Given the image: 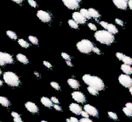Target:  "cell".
Segmentation results:
<instances>
[{"instance_id": "52a82bcc", "label": "cell", "mask_w": 132, "mask_h": 122, "mask_svg": "<svg viewBox=\"0 0 132 122\" xmlns=\"http://www.w3.org/2000/svg\"><path fill=\"white\" fill-rule=\"evenodd\" d=\"M64 4L69 9H76L79 6L80 0H62Z\"/></svg>"}, {"instance_id": "7bdbcfd3", "label": "cell", "mask_w": 132, "mask_h": 122, "mask_svg": "<svg viewBox=\"0 0 132 122\" xmlns=\"http://www.w3.org/2000/svg\"><path fill=\"white\" fill-rule=\"evenodd\" d=\"M44 65H45L47 68H51V67H52L51 64L49 63V62H48V61H44Z\"/></svg>"}, {"instance_id": "8fae6325", "label": "cell", "mask_w": 132, "mask_h": 122, "mask_svg": "<svg viewBox=\"0 0 132 122\" xmlns=\"http://www.w3.org/2000/svg\"><path fill=\"white\" fill-rule=\"evenodd\" d=\"M25 107H26V109L28 110L29 112H31V113L36 114V113L38 112V108L37 105L34 104V103L27 102L26 104H25Z\"/></svg>"}, {"instance_id": "836d02e7", "label": "cell", "mask_w": 132, "mask_h": 122, "mask_svg": "<svg viewBox=\"0 0 132 122\" xmlns=\"http://www.w3.org/2000/svg\"><path fill=\"white\" fill-rule=\"evenodd\" d=\"M116 56H117V58L119 59V60H122L123 59V57L125 56V54H122V53H117L116 54Z\"/></svg>"}, {"instance_id": "cb8c5ba5", "label": "cell", "mask_w": 132, "mask_h": 122, "mask_svg": "<svg viewBox=\"0 0 132 122\" xmlns=\"http://www.w3.org/2000/svg\"><path fill=\"white\" fill-rule=\"evenodd\" d=\"M6 34L10 38H11V39H13V40L17 39V35H16L14 32H12V30H7Z\"/></svg>"}, {"instance_id": "603a6c76", "label": "cell", "mask_w": 132, "mask_h": 122, "mask_svg": "<svg viewBox=\"0 0 132 122\" xmlns=\"http://www.w3.org/2000/svg\"><path fill=\"white\" fill-rule=\"evenodd\" d=\"M122 61L123 62L125 65H132V59L130 57L126 56V55L123 57V59H122Z\"/></svg>"}, {"instance_id": "11a10c76", "label": "cell", "mask_w": 132, "mask_h": 122, "mask_svg": "<svg viewBox=\"0 0 132 122\" xmlns=\"http://www.w3.org/2000/svg\"><path fill=\"white\" fill-rule=\"evenodd\" d=\"M2 85H3V81H2L1 79H0V87H1Z\"/></svg>"}, {"instance_id": "681fc988", "label": "cell", "mask_w": 132, "mask_h": 122, "mask_svg": "<svg viewBox=\"0 0 132 122\" xmlns=\"http://www.w3.org/2000/svg\"><path fill=\"white\" fill-rule=\"evenodd\" d=\"M14 122H23V121H22L21 117H20V118H14Z\"/></svg>"}, {"instance_id": "4316f807", "label": "cell", "mask_w": 132, "mask_h": 122, "mask_svg": "<svg viewBox=\"0 0 132 122\" xmlns=\"http://www.w3.org/2000/svg\"><path fill=\"white\" fill-rule=\"evenodd\" d=\"M28 39H29V41L31 42V43H32V44H34V45H38V38L36 37H33V36H29Z\"/></svg>"}, {"instance_id": "4dcf8cb0", "label": "cell", "mask_w": 132, "mask_h": 122, "mask_svg": "<svg viewBox=\"0 0 132 122\" xmlns=\"http://www.w3.org/2000/svg\"><path fill=\"white\" fill-rule=\"evenodd\" d=\"M108 116L110 117L111 119H113L114 120H118V115L116 113H113V112H108Z\"/></svg>"}, {"instance_id": "1f68e13d", "label": "cell", "mask_w": 132, "mask_h": 122, "mask_svg": "<svg viewBox=\"0 0 132 122\" xmlns=\"http://www.w3.org/2000/svg\"><path fill=\"white\" fill-rule=\"evenodd\" d=\"M5 65L4 59V55H3V53L0 52V65L4 66Z\"/></svg>"}, {"instance_id": "e0dca14e", "label": "cell", "mask_w": 132, "mask_h": 122, "mask_svg": "<svg viewBox=\"0 0 132 122\" xmlns=\"http://www.w3.org/2000/svg\"><path fill=\"white\" fill-rule=\"evenodd\" d=\"M121 70L123 73H125V75H128V76L132 74V68L130 65H127L123 64L121 65Z\"/></svg>"}, {"instance_id": "c3c4849f", "label": "cell", "mask_w": 132, "mask_h": 122, "mask_svg": "<svg viewBox=\"0 0 132 122\" xmlns=\"http://www.w3.org/2000/svg\"><path fill=\"white\" fill-rule=\"evenodd\" d=\"M70 120H71V122H79V121H78V119H77V118H75V117L70 118Z\"/></svg>"}, {"instance_id": "2e32d148", "label": "cell", "mask_w": 132, "mask_h": 122, "mask_svg": "<svg viewBox=\"0 0 132 122\" xmlns=\"http://www.w3.org/2000/svg\"><path fill=\"white\" fill-rule=\"evenodd\" d=\"M41 103L43 104V105H44L47 108H51L53 106V103L51 102V100L47 98V97H43L41 98Z\"/></svg>"}, {"instance_id": "277c9868", "label": "cell", "mask_w": 132, "mask_h": 122, "mask_svg": "<svg viewBox=\"0 0 132 122\" xmlns=\"http://www.w3.org/2000/svg\"><path fill=\"white\" fill-rule=\"evenodd\" d=\"M94 48L93 43L88 39H83L77 43V48L83 54H89Z\"/></svg>"}, {"instance_id": "ba28073f", "label": "cell", "mask_w": 132, "mask_h": 122, "mask_svg": "<svg viewBox=\"0 0 132 122\" xmlns=\"http://www.w3.org/2000/svg\"><path fill=\"white\" fill-rule=\"evenodd\" d=\"M72 98L78 103H85L86 101L85 96L84 95V93H81V91H73V93H72Z\"/></svg>"}, {"instance_id": "d590c367", "label": "cell", "mask_w": 132, "mask_h": 122, "mask_svg": "<svg viewBox=\"0 0 132 122\" xmlns=\"http://www.w3.org/2000/svg\"><path fill=\"white\" fill-rule=\"evenodd\" d=\"M88 26H89V28L92 30H96V26H95V25H94L93 23H89Z\"/></svg>"}, {"instance_id": "83f0119b", "label": "cell", "mask_w": 132, "mask_h": 122, "mask_svg": "<svg viewBox=\"0 0 132 122\" xmlns=\"http://www.w3.org/2000/svg\"><path fill=\"white\" fill-rule=\"evenodd\" d=\"M87 90H88L89 93H90L91 95H93V96L97 95V94H98V91H97L96 89H95V88L91 87H88V88H87Z\"/></svg>"}, {"instance_id": "6da1fadb", "label": "cell", "mask_w": 132, "mask_h": 122, "mask_svg": "<svg viewBox=\"0 0 132 122\" xmlns=\"http://www.w3.org/2000/svg\"><path fill=\"white\" fill-rule=\"evenodd\" d=\"M83 81L89 87H91L96 89L97 91H102L105 87V84L102 79L98 76H91V75H85L83 76Z\"/></svg>"}, {"instance_id": "f35d334b", "label": "cell", "mask_w": 132, "mask_h": 122, "mask_svg": "<svg viewBox=\"0 0 132 122\" xmlns=\"http://www.w3.org/2000/svg\"><path fill=\"white\" fill-rule=\"evenodd\" d=\"M92 51H93L94 53H95V54H101L100 49H99V48H97L96 47H94L93 49H92Z\"/></svg>"}, {"instance_id": "8d00e7d4", "label": "cell", "mask_w": 132, "mask_h": 122, "mask_svg": "<svg viewBox=\"0 0 132 122\" xmlns=\"http://www.w3.org/2000/svg\"><path fill=\"white\" fill-rule=\"evenodd\" d=\"M50 100H51V102L53 103V104H59V100H58V99H57L56 98H55V97H52Z\"/></svg>"}, {"instance_id": "680465c9", "label": "cell", "mask_w": 132, "mask_h": 122, "mask_svg": "<svg viewBox=\"0 0 132 122\" xmlns=\"http://www.w3.org/2000/svg\"><path fill=\"white\" fill-rule=\"evenodd\" d=\"M2 74V70H0V75H1Z\"/></svg>"}, {"instance_id": "484cf974", "label": "cell", "mask_w": 132, "mask_h": 122, "mask_svg": "<svg viewBox=\"0 0 132 122\" xmlns=\"http://www.w3.org/2000/svg\"><path fill=\"white\" fill-rule=\"evenodd\" d=\"M68 24L71 28L72 29H78V24H77L73 20H69L68 21Z\"/></svg>"}, {"instance_id": "f1b7e54d", "label": "cell", "mask_w": 132, "mask_h": 122, "mask_svg": "<svg viewBox=\"0 0 132 122\" xmlns=\"http://www.w3.org/2000/svg\"><path fill=\"white\" fill-rule=\"evenodd\" d=\"M123 113H125V115H127V116H129V117H131L132 116V111L131 110H130L129 109H127L126 107H125L123 109Z\"/></svg>"}, {"instance_id": "d6986e66", "label": "cell", "mask_w": 132, "mask_h": 122, "mask_svg": "<svg viewBox=\"0 0 132 122\" xmlns=\"http://www.w3.org/2000/svg\"><path fill=\"white\" fill-rule=\"evenodd\" d=\"M88 11H89V15H90L91 18L93 17L94 19H98V18L100 17V14L98 13V11L95 10V9H93V8H90V9H89Z\"/></svg>"}, {"instance_id": "5bb4252c", "label": "cell", "mask_w": 132, "mask_h": 122, "mask_svg": "<svg viewBox=\"0 0 132 122\" xmlns=\"http://www.w3.org/2000/svg\"><path fill=\"white\" fill-rule=\"evenodd\" d=\"M67 83H68L69 87H72V89H78V88L80 87L79 82H78L77 80H75L73 78H71V79L67 80Z\"/></svg>"}, {"instance_id": "7402d4cb", "label": "cell", "mask_w": 132, "mask_h": 122, "mask_svg": "<svg viewBox=\"0 0 132 122\" xmlns=\"http://www.w3.org/2000/svg\"><path fill=\"white\" fill-rule=\"evenodd\" d=\"M81 15H82L84 17H85L86 20H89V19H90V15H89V11L88 9H82L80 10V12H79Z\"/></svg>"}, {"instance_id": "5b68a950", "label": "cell", "mask_w": 132, "mask_h": 122, "mask_svg": "<svg viewBox=\"0 0 132 122\" xmlns=\"http://www.w3.org/2000/svg\"><path fill=\"white\" fill-rule=\"evenodd\" d=\"M119 82L125 87L130 88L132 86V78L130 76H128V75L125 74L120 75L119 77Z\"/></svg>"}, {"instance_id": "74e56055", "label": "cell", "mask_w": 132, "mask_h": 122, "mask_svg": "<svg viewBox=\"0 0 132 122\" xmlns=\"http://www.w3.org/2000/svg\"><path fill=\"white\" fill-rule=\"evenodd\" d=\"M11 116H13V118H20V117H21V115H20L19 114L16 113V112L11 113Z\"/></svg>"}, {"instance_id": "ab89813d", "label": "cell", "mask_w": 132, "mask_h": 122, "mask_svg": "<svg viewBox=\"0 0 132 122\" xmlns=\"http://www.w3.org/2000/svg\"><path fill=\"white\" fill-rule=\"evenodd\" d=\"M115 21H116V23L118 25H119V26H123V22L121 20H119V19H116Z\"/></svg>"}, {"instance_id": "30bf717a", "label": "cell", "mask_w": 132, "mask_h": 122, "mask_svg": "<svg viewBox=\"0 0 132 122\" xmlns=\"http://www.w3.org/2000/svg\"><path fill=\"white\" fill-rule=\"evenodd\" d=\"M72 19L77 24H85L86 22V19L79 12H74L72 14Z\"/></svg>"}, {"instance_id": "91938a15", "label": "cell", "mask_w": 132, "mask_h": 122, "mask_svg": "<svg viewBox=\"0 0 132 122\" xmlns=\"http://www.w3.org/2000/svg\"><path fill=\"white\" fill-rule=\"evenodd\" d=\"M126 1H128V0H126Z\"/></svg>"}, {"instance_id": "3957f363", "label": "cell", "mask_w": 132, "mask_h": 122, "mask_svg": "<svg viewBox=\"0 0 132 122\" xmlns=\"http://www.w3.org/2000/svg\"><path fill=\"white\" fill-rule=\"evenodd\" d=\"M4 82L8 84L10 87H18L20 85V78L18 77V76L16 75L15 73L14 72H11V71H7L5 72L4 74Z\"/></svg>"}, {"instance_id": "4fadbf2b", "label": "cell", "mask_w": 132, "mask_h": 122, "mask_svg": "<svg viewBox=\"0 0 132 122\" xmlns=\"http://www.w3.org/2000/svg\"><path fill=\"white\" fill-rule=\"evenodd\" d=\"M69 109L71 110V111L75 114V115H81V113H82V108H81L79 105L77 104H71L69 105Z\"/></svg>"}, {"instance_id": "f907efd6", "label": "cell", "mask_w": 132, "mask_h": 122, "mask_svg": "<svg viewBox=\"0 0 132 122\" xmlns=\"http://www.w3.org/2000/svg\"><path fill=\"white\" fill-rule=\"evenodd\" d=\"M12 1L16 3V4H21V3H22V0H12Z\"/></svg>"}, {"instance_id": "9a60e30c", "label": "cell", "mask_w": 132, "mask_h": 122, "mask_svg": "<svg viewBox=\"0 0 132 122\" xmlns=\"http://www.w3.org/2000/svg\"><path fill=\"white\" fill-rule=\"evenodd\" d=\"M106 30H108V32H110L111 34H113V35L117 34L118 32H119L117 27L113 24H108V26H106Z\"/></svg>"}, {"instance_id": "9f6ffc18", "label": "cell", "mask_w": 132, "mask_h": 122, "mask_svg": "<svg viewBox=\"0 0 132 122\" xmlns=\"http://www.w3.org/2000/svg\"><path fill=\"white\" fill-rule=\"evenodd\" d=\"M67 122H71V120H70V119H67Z\"/></svg>"}, {"instance_id": "60d3db41", "label": "cell", "mask_w": 132, "mask_h": 122, "mask_svg": "<svg viewBox=\"0 0 132 122\" xmlns=\"http://www.w3.org/2000/svg\"><path fill=\"white\" fill-rule=\"evenodd\" d=\"M79 122H93L91 120H89V118H83L79 120Z\"/></svg>"}, {"instance_id": "f546056e", "label": "cell", "mask_w": 132, "mask_h": 122, "mask_svg": "<svg viewBox=\"0 0 132 122\" xmlns=\"http://www.w3.org/2000/svg\"><path fill=\"white\" fill-rule=\"evenodd\" d=\"M50 85H51V87L55 90H60L61 89L60 86H59L58 83L55 82H50Z\"/></svg>"}, {"instance_id": "ac0fdd59", "label": "cell", "mask_w": 132, "mask_h": 122, "mask_svg": "<svg viewBox=\"0 0 132 122\" xmlns=\"http://www.w3.org/2000/svg\"><path fill=\"white\" fill-rule=\"evenodd\" d=\"M3 55H4V59L5 64H12L14 62L13 57L10 54H7V53H3Z\"/></svg>"}, {"instance_id": "db71d44e", "label": "cell", "mask_w": 132, "mask_h": 122, "mask_svg": "<svg viewBox=\"0 0 132 122\" xmlns=\"http://www.w3.org/2000/svg\"><path fill=\"white\" fill-rule=\"evenodd\" d=\"M130 94L132 95V86H131V87H130Z\"/></svg>"}, {"instance_id": "bcb514c9", "label": "cell", "mask_w": 132, "mask_h": 122, "mask_svg": "<svg viewBox=\"0 0 132 122\" xmlns=\"http://www.w3.org/2000/svg\"><path fill=\"white\" fill-rule=\"evenodd\" d=\"M53 107H54L55 109H56V110H58V111H61V110H62V109H61V106H59L58 104H55V105H53Z\"/></svg>"}, {"instance_id": "f5cc1de1", "label": "cell", "mask_w": 132, "mask_h": 122, "mask_svg": "<svg viewBox=\"0 0 132 122\" xmlns=\"http://www.w3.org/2000/svg\"><path fill=\"white\" fill-rule=\"evenodd\" d=\"M34 75H35V76H37V77H39V76H40V75H39V73H38V72H34Z\"/></svg>"}, {"instance_id": "d4e9b609", "label": "cell", "mask_w": 132, "mask_h": 122, "mask_svg": "<svg viewBox=\"0 0 132 122\" xmlns=\"http://www.w3.org/2000/svg\"><path fill=\"white\" fill-rule=\"evenodd\" d=\"M18 43L20 44V46L22 47V48H28V47H29V43H27V42L25 41V40H23V39H19Z\"/></svg>"}, {"instance_id": "6f0895ef", "label": "cell", "mask_w": 132, "mask_h": 122, "mask_svg": "<svg viewBox=\"0 0 132 122\" xmlns=\"http://www.w3.org/2000/svg\"><path fill=\"white\" fill-rule=\"evenodd\" d=\"M41 122H48V121H45V120H42Z\"/></svg>"}, {"instance_id": "b9f144b4", "label": "cell", "mask_w": 132, "mask_h": 122, "mask_svg": "<svg viewBox=\"0 0 132 122\" xmlns=\"http://www.w3.org/2000/svg\"><path fill=\"white\" fill-rule=\"evenodd\" d=\"M81 115L83 116V118H89V114L85 112V111H82V113H81Z\"/></svg>"}, {"instance_id": "ee69618b", "label": "cell", "mask_w": 132, "mask_h": 122, "mask_svg": "<svg viewBox=\"0 0 132 122\" xmlns=\"http://www.w3.org/2000/svg\"><path fill=\"white\" fill-rule=\"evenodd\" d=\"M125 107L132 111V104H131V103H127V104H125Z\"/></svg>"}, {"instance_id": "7dc6e473", "label": "cell", "mask_w": 132, "mask_h": 122, "mask_svg": "<svg viewBox=\"0 0 132 122\" xmlns=\"http://www.w3.org/2000/svg\"><path fill=\"white\" fill-rule=\"evenodd\" d=\"M128 7L132 10V0H128Z\"/></svg>"}, {"instance_id": "8992f818", "label": "cell", "mask_w": 132, "mask_h": 122, "mask_svg": "<svg viewBox=\"0 0 132 122\" xmlns=\"http://www.w3.org/2000/svg\"><path fill=\"white\" fill-rule=\"evenodd\" d=\"M37 16L41 21L43 22H50L51 20V16L48 12L44 10H38L37 12Z\"/></svg>"}, {"instance_id": "9c48e42d", "label": "cell", "mask_w": 132, "mask_h": 122, "mask_svg": "<svg viewBox=\"0 0 132 122\" xmlns=\"http://www.w3.org/2000/svg\"><path fill=\"white\" fill-rule=\"evenodd\" d=\"M84 109H85V112H87V113L89 114V115L94 116V117H97V116H98L97 109H95V107L92 106V105H90V104H85V107H84Z\"/></svg>"}, {"instance_id": "e575fe53", "label": "cell", "mask_w": 132, "mask_h": 122, "mask_svg": "<svg viewBox=\"0 0 132 122\" xmlns=\"http://www.w3.org/2000/svg\"><path fill=\"white\" fill-rule=\"evenodd\" d=\"M61 56H62L63 59H66L67 61V60H70V56L67 54H66V53H62V54H61Z\"/></svg>"}, {"instance_id": "7a4b0ae2", "label": "cell", "mask_w": 132, "mask_h": 122, "mask_svg": "<svg viewBox=\"0 0 132 122\" xmlns=\"http://www.w3.org/2000/svg\"><path fill=\"white\" fill-rule=\"evenodd\" d=\"M95 40L100 42L101 43L106 44V45H110L114 42V36L108 32L106 30H98L95 34Z\"/></svg>"}, {"instance_id": "44dd1931", "label": "cell", "mask_w": 132, "mask_h": 122, "mask_svg": "<svg viewBox=\"0 0 132 122\" xmlns=\"http://www.w3.org/2000/svg\"><path fill=\"white\" fill-rule=\"evenodd\" d=\"M0 104L3 105V106H4V107H9L10 103L7 98L3 97V96H0Z\"/></svg>"}, {"instance_id": "d6a6232c", "label": "cell", "mask_w": 132, "mask_h": 122, "mask_svg": "<svg viewBox=\"0 0 132 122\" xmlns=\"http://www.w3.org/2000/svg\"><path fill=\"white\" fill-rule=\"evenodd\" d=\"M28 4L32 8H36V7H37V3H36V1H34V0H28Z\"/></svg>"}, {"instance_id": "ffe728a7", "label": "cell", "mask_w": 132, "mask_h": 122, "mask_svg": "<svg viewBox=\"0 0 132 122\" xmlns=\"http://www.w3.org/2000/svg\"><path fill=\"white\" fill-rule=\"evenodd\" d=\"M16 58H17V59L20 61L21 63L22 64H25V65H27V64H28V59L25 56L24 54H18L16 55Z\"/></svg>"}, {"instance_id": "f6af8a7d", "label": "cell", "mask_w": 132, "mask_h": 122, "mask_svg": "<svg viewBox=\"0 0 132 122\" xmlns=\"http://www.w3.org/2000/svg\"><path fill=\"white\" fill-rule=\"evenodd\" d=\"M100 24H101V26H102L103 28H105L106 29V26H108V23H106V21H101L100 22Z\"/></svg>"}, {"instance_id": "816d5d0a", "label": "cell", "mask_w": 132, "mask_h": 122, "mask_svg": "<svg viewBox=\"0 0 132 122\" xmlns=\"http://www.w3.org/2000/svg\"><path fill=\"white\" fill-rule=\"evenodd\" d=\"M67 65H68V66H72V64L71 63V61H70V60H67Z\"/></svg>"}, {"instance_id": "7c38bea8", "label": "cell", "mask_w": 132, "mask_h": 122, "mask_svg": "<svg viewBox=\"0 0 132 122\" xmlns=\"http://www.w3.org/2000/svg\"><path fill=\"white\" fill-rule=\"evenodd\" d=\"M113 4L120 9H126L128 7V1L126 0H113Z\"/></svg>"}]
</instances>
